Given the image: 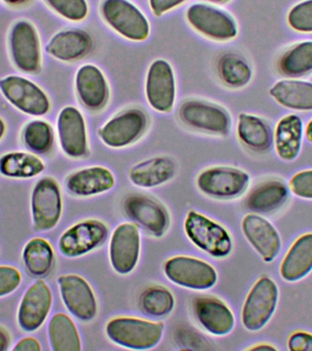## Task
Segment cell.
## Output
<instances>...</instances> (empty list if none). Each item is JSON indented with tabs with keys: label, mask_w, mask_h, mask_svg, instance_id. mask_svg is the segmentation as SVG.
<instances>
[{
	"label": "cell",
	"mask_w": 312,
	"mask_h": 351,
	"mask_svg": "<svg viewBox=\"0 0 312 351\" xmlns=\"http://www.w3.org/2000/svg\"><path fill=\"white\" fill-rule=\"evenodd\" d=\"M177 165L168 156H156L134 165L129 171L131 182L139 188L150 189L172 180Z\"/></svg>",
	"instance_id": "f1b7e54d"
},
{
	"label": "cell",
	"mask_w": 312,
	"mask_h": 351,
	"mask_svg": "<svg viewBox=\"0 0 312 351\" xmlns=\"http://www.w3.org/2000/svg\"><path fill=\"white\" fill-rule=\"evenodd\" d=\"M60 296L66 308L82 321H90L98 312L97 300L89 282L76 274L62 276L57 279Z\"/></svg>",
	"instance_id": "9a60e30c"
},
{
	"label": "cell",
	"mask_w": 312,
	"mask_h": 351,
	"mask_svg": "<svg viewBox=\"0 0 312 351\" xmlns=\"http://www.w3.org/2000/svg\"><path fill=\"white\" fill-rule=\"evenodd\" d=\"M114 185L115 178L111 170L100 166L79 169L68 176L66 180L68 191L79 197L104 193Z\"/></svg>",
	"instance_id": "4316f807"
},
{
	"label": "cell",
	"mask_w": 312,
	"mask_h": 351,
	"mask_svg": "<svg viewBox=\"0 0 312 351\" xmlns=\"http://www.w3.org/2000/svg\"><path fill=\"white\" fill-rule=\"evenodd\" d=\"M178 117L183 125L201 133L226 136L231 130V115L224 107L211 101L198 99L183 101Z\"/></svg>",
	"instance_id": "3957f363"
},
{
	"label": "cell",
	"mask_w": 312,
	"mask_h": 351,
	"mask_svg": "<svg viewBox=\"0 0 312 351\" xmlns=\"http://www.w3.org/2000/svg\"><path fill=\"white\" fill-rule=\"evenodd\" d=\"M5 130H7V125L2 118H0V140L5 136Z\"/></svg>",
	"instance_id": "681fc988"
},
{
	"label": "cell",
	"mask_w": 312,
	"mask_h": 351,
	"mask_svg": "<svg viewBox=\"0 0 312 351\" xmlns=\"http://www.w3.org/2000/svg\"><path fill=\"white\" fill-rule=\"evenodd\" d=\"M188 0H148L153 15L161 16L185 4Z\"/></svg>",
	"instance_id": "7bdbcfd3"
},
{
	"label": "cell",
	"mask_w": 312,
	"mask_h": 351,
	"mask_svg": "<svg viewBox=\"0 0 312 351\" xmlns=\"http://www.w3.org/2000/svg\"><path fill=\"white\" fill-rule=\"evenodd\" d=\"M278 285L270 276L260 277L246 296L241 320L246 330L257 332L264 328L275 314L278 306Z\"/></svg>",
	"instance_id": "277c9868"
},
{
	"label": "cell",
	"mask_w": 312,
	"mask_h": 351,
	"mask_svg": "<svg viewBox=\"0 0 312 351\" xmlns=\"http://www.w3.org/2000/svg\"><path fill=\"white\" fill-rule=\"evenodd\" d=\"M62 213V199L57 181L43 178L38 181L31 194L33 225L38 230L53 229Z\"/></svg>",
	"instance_id": "4fadbf2b"
},
{
	"label": "cell",
	"mask_w": 312,
	"mask_h": 351,
	"mask_svg": "<svg viewBox=\"0 0 312 351\" xmlns=\"http://www.w3.org/2000/svg\"><path fill=\"white\" fill-rule=\"evenodd\" d=\"M194 313L200 325L210 334L224 336L235 326V317L224 302L211 296H198L194 300Z\"/></svg>",
	"instance_id": "603a6c76"
},
{
	"label": "cell",
	"mask_w": 312,
	"mask_h": 351,
	"mask_svg": "<svg viewBox=\"0 0 312 351\" xmlns=\"http://www.w3.org/2000/svg\"><path fill=\"white\" fill-rule=\"evenodd\" d=\"M77 96L82 106L92 112L105 108L109 100V86L105 75L98 66L84 64L75 75Z\"/></svg>",
	"instance_id": "d6986e66"
},
{
	"label": "cell",
	"mask_w": 312,
	"mask_h": 351,
	"mask_svg": "<svg viewBox=\"0 0 312 351\" xmlns=\"http://www.w3.org/2000/svg\"><path fill=\"white\" fill-rule=\"evenodd\" d=\"M145 97L155 111L169 112L177 100V78L174 68L167 60H153L148 68L144 85Z\"/></svg>",
	"instance_id": "9c48e42d"
},
{
	"label": "cell",
	"mask_w": 312,
	"mask_h": 351,
	"mask_svg": "<svg viewBox=\"0 0 312 351\" xmlns=\"http://www.w3.org/2000/svg\"><path fill=\"white\" fill-rule=\"evenodd\" d=\"M92 36L83 29H70L56 33L45 47L47 53L64 62L83 59L92 51Z\"/></svg>",
	"instance_id": "7402d4cb"
},
{
	"label": "cell",
	"mask_w": 312,
	"mask_h": 351,
	"mask_svg": "<svg viewBox=\"0 0 312 351\" xmlns=\"http://www.w3.org/2000/svg\"><path fill=\"white\" fill-rule=\"evenodd\" d=\"M52 304L51 291L42 280L33 282L25 293L18 312V322L24 331L32 332L45 322Z\"/></svg>",
	"instance_id": "44dd1931"
},
{
	"label": "cell",
	"mask_w": 312,
	"mask_h": 351,
	"mask_svg": "<svg viewBox=\"0 0 312 351\" xmlns=\"http://www.w3.org/2000/svg\"><path fill=\"white\" fill-rule=\"evenodd\" d=\"M287 348L292 351H312V334L304 330L293 332L287 339Z\"/></svg>",
	"instance_id": "b9f144b4"
},
{
	"label": "cell",
	"mask_w": 312,
	"mask_h": 351,
	"mask_svg": "<svg viewBox=\"0 0 312 351\" xmlns=\"http://www.w3.org/2000/svg\"><path fill=\"white\" fill-rule=\"evenodd\" d=\"M100 12L104 22L126 40L142 43L149 37L147 16L129 0H103Z\"/></svg>",
	"instance_id": "7a4b0ae2"
},
{
	"label": "cell",
	"mask_w": 312,
	"mask_h": 351,
	"mask_svg": "<svg viewBox=\"0 0 312 351\" xmlns=\"http://www.w3.org/2000/svg\"><path fill=\"white\" fill-rule=\"evenodd\" d=\"M49 337L54 351H79L81 342L75 324L67 315H54L49 324Z\"/></svg>",
	"instance_id": "d6a6232c"
},
{
	"label": "cell",
	"mask_w": 312,
	"mask_h": 351,
	"mask_svg": "<svg viewBox=\"0 0 312 351\" xmlns=\"http://www.w3.org/2000/svg\"><path fill=\"white\" fill-rule=\"evenodd\" d=\"M164 274L174 284L194 290L209 289L218 282V273L212 265L183 255L167 260Z\"/></svg>",
	"instance_id": "30bf717a"
},
{
	"label": "cell",
	"mask_w": 312,
	"mask_h": 351,
	"mask_svg": "<svg viewBox=\"0 0 312 351\" xmlns=\"http://www.w3.org/2000/svg\"><path fill=\"white\" fill-rule=\"evenodd\" d=\"M108 236V228L100 221L88 219L73 225L60 238L59 249L67 257H79L100 246Z\"/></svg>",
	"instance_id": "2e32d148"
},
{
	"label": "cell",
	"mask_w": 312,
	"mask_h": 351,
	"mask_svg": "<svg viewBox=\"0 0 312 351\" xmlns=\"http://www.w3.org/2000/svg\"><path fill=\"white\" fill-rule=\"evenodd\" d=\"M10 51L13 63L19 71L29 74L40 71V40L31 22L18 21L13 25L10 33Z\"/></svg>",
	"instance_id": "8fae6325"
},
{
	"label": "cell",
	"mask_w": 312,
	"mask_h": 351,
	"mask_svg": "<svg viewBox=\"0 0 312 351\" xmlns=\"http://www.w3.org/2000/svg\"><path fill=\"white\" fill-rule=\"evenodd\" d=\"M237 134L239 141L249 149L265 152L273 145V132L263 118L242 112L238 115Z\"/></svg>",
	"instance_id": "f546056e"
},
{
	"label": "cell",
	"mask_w": 312,
	"mask_h": 351,
	"mask_svg": "<svg viewBox=\"0 0 312 351\" xmlns=\"http://www.w3.org/2000/svg\"><path fill=\"white\" fill-rule=\"evenodd\" d=\"M45 169L43 161L37 156L25 152H10L0 158V173L5 177L31 178Z\"/></svg>",
	"instance_id": "836d02e7"
},
{
	"label": "cell",
	"mask_w": 312,
	"mask_h": 351,
	"mask_svg": "<svg viewBox=\"0 0 312 351\" xmlns=\"http://www.w3.org/2000/svg\"><path fill=\"white\" fill-rule=\"evenodd\" d=\"M174 298L166 287L153 285L147 288L140 298L141 308L151 317H164L174 308Z\"/></svg>",
	"instance_id": "8d00e7d4"
},
{
	"label": "cell",
	"mask_w": 312,
	"mask_h": 351,
	"mask_svg": "<svg viewBox=\"0 0 312 351\" xmlns=\"http://www.w3.org/2000/svg\"><path fill=\"white\" fill-rule=\"evenodd\" d=\"M185 19L199 34L218 43L234 40L238 34V26L234 16L208 3H194L189 5Z\"/></svg>",
	"instance_id": "5b68a950"
},
{
	"label": "cell",
	"mask_w": 312,
	"mask_h": 351,
	"mask_svg": "<svg viewBox=\"0 0 312 351\" xmlns=\"http://www.w3.org/2000/svg\"><path fill=\"white\" fill-rule=\"evenodd\" d=\"M10 346V337L7 332L0 328V351L7 350Z\"/></svg>",
	"instance_id": "bcb514c9"
},
{
	"label": "cell",
	"mask_w": 312,
	"mask_h": 351,
	"mask_svg": "<svg viewBox=\"0 0 312 351\" xmlns=\"http://www.w3.org/2000/svg\"><path fill=\"white\" fill-rule=\"evenodd\" d=\"M0 92L18 111L31 117H43L51 110V101L46 93L24 77H4L0 80Z\"/></svg>",
	"instance_id": "ba28073f"
},
{
	"label": "cell",
	"mask_w": 312,
	"mask_h": 351,
	"mask_svg": "<svg viewBox=\"0 0 312 351\" xmlns=\"http://www.w3.org/2000/svg\"><path fill=\"white\" fill-rule=\"evenodd\" d=\"M22 139L27 149L37 154H46L53 147V129L46 121H30L22 131Z\"/></svg>",
	"instance_id": "d590c367"
},
{
	"label": "cell",
	"mask_w": 312,
	"mask_h": 351,
	"mask_svg": "<svg viewBox=\"0 0 312 351\" xmlns=\"http://www.w3.org/2000/svg\"><path fill=\"white\" fill-rule=\"evenodd\" d=\"M278 70L287 78H300L312 73V40H303L287 49L279 57Z\"/></svg>",
	"instance_id": "4dcf8cb0"
},
{
	"label": "cell",
	"mask_w": 312,
	"mask_h": 351,
	"mask_svg": "<svg viewBox=\"0 0 312 351\" xmlns=\"http://www.w3.org/2000/svg\"><path fill=\"white\" fill-rule=\"evenodd\" d=\"M21 282V274L11 266H0V298L10 295Z\"/></svg>",
	"instance_id": "60d3db41"
},
{
	"label": "cell",
	"mask_w": 312,
	"mask_h": 351,
	"mask_svg": "<svg viewBox=\"0 0 312 351\" xmlns=\"http://www.w3.org/2000/svg\"><path fill=\"white\" fill-rule=\"evenodd\" d=\"M270 95L285 108L294 111H312V82L289 78L275 82Z\"/></svg>",
	"instance_id": "83f0119b"
},
{
	"label": "cell",
	"mask_w": 312,
	"mask_h": 351,
	"mask_svg": "<svg viewBox=\"0 0 312 351\" xmlns=\"http://www.w3.org/2000/svg\"><path fill=\"white\" fill-rule=\"evenodd\" d=\"M123 208L129 218L155 237H161L169 226V216L166 208L144 195H130L123 202Z\"/></svg>",
	"instance_id": "ffe728a7"
},
{
	"label": "cell",
	"mask_w": 312,
	"mask_h": 351,
	"mask_svg": "<svg viewBox=\"0 0 312 351\" xmlns=\"http://www.w3.org/2000/svg\"><path fill=\"white\" fill-rule=\"evenodd\" d=\"M289 186L296 197L312 200V169L296 173L290 178Z\"/></svg>",
	"instance_id": "ab89813d"
},
{
	"label": "cell",
	"mask_w": 312,
	"mask_h": 351,
	"mask_svg": "<svg viewBox=\"0 0 312 351\" xmlns=\"http://www.w3.org/2000/svg\"><path fill=\"white\" fill-rule=\"evenodd\" d=\"M250 176L242 169L232 167H213L205 169L197 178L200 191L216 199H234L248 188Z\"/></svg>",
	"instance_id": "7c38bea8"
},
{
	"label": "cell",
	"mask_w": 312,
	"mask_h": 351,
	"mask_svg": "<svg viewBox=\"0 0 312 351\" xmlns=\"http://www.w3.org/2000/svg\"><path fill=\"white\" fill-rule=\"evenodd\" d=\"M141 252V235L133 223L119 225L112 233L109 254L112 268L120 274H130L136 267Z\"/></svg>",
	"instance_id": "e0dca14e"
},
{
	"label": "cell",
	"mask_w": 312,
	"mask_h": 351,
	"mask_svg": "<svg viewBox=\"0 0 312 351\" xmlns=\"http://www.w3.org/2000/svg\"><path fill=\"white\" fill-rule=\"evenodd\" d=\"M13 350L16 351H40L41 347L38 340L32 339V337H26V339H21V341L16 343Z\"/></svg>",
	"instance_id": "ee69618b"
},
{
	"label": "cell",
	"mask_w": 312,
	"mask_h": 351,
	"mask_svg": "<svg viewBox=\"0 0 312 351\" xmlns=\"http://www.w3.org/2000/svg\"><path fill=\"white\" fill-rule=\"evenodd\" d=\"M164 330L161 322L134 317H116L106 325V335L111 341L130 350H144L155 348L161 341Z\"/></svg>",
	"instance_id": "6da1fadb"
},
{
	"label": "cell",
	"mask_w": 312,
	"mask_h": 351,
	"mask_svg": "<svg viewBox=\"0 0 312 351\" xmlns=\"http://www.w3.org/2000/svg\"><path fill=\"white\" fill-rule=\"evenodd\" d=\"M57 136L60 147L71 158L86 156L89 150L86 121L84 115L74 106L60 110L57 118Z\"/></svg>",
	"instance_id": "5bb4252c"
},
{
	"label": "cell",
	"mask_w": 312,
	"mask_h": 351,
	"mask_svg": "<svg viewBox=\"0 0 312 351\" xmlns=\"http://www.w3.org/2000/svg\"><path fill=\"white\" fill-rule=\"evenodd\" d=\"M242 230L248 243L265 263H272L282 249L281 234L268 219L257 213L248 214Z\"/></svg>",
	"instance_id": "ac0fdd59"
},
{
	"label": "cell",
	"mask_w": 312,
	"mask_h": 351,
	"mask_svg": "<svg viewBox=\"0 0 312 351\" xmlns=\"http://www.w3.org/2000/svg\"><path fill=\"white\" fill-rule=\"evenodd\" d=\"M312 271V232L304 233L287 250L279 266L281 278L287 282L300 281Z\"/></svg>",
	"instance_id": "d4e9b609"
},
{
	"label": "cell",
	"mask_w": 312,
	"mask_h": 351,
	"mask_svg": "<svg viewBox=\"0 0 312 351\" xmlns=\"http://www.w3.org/2000/svg\"><path fill=\"white\" fill-rule=\"evenodd\" d=\"M22 258L30 274L35 276H43L49 274L53 266L54 252L48 241L35 238L24 247Z\"/></svg>",
	"instance_id": "e575fe53"
},
{
	"label": "cell",
	"mask_w": 312,
	"mask_h": 351,
	"mask_svg": "<svg viewBox=\"0 0 312 351\" xmlns=\"http://www.w3.org/2000/svg\"><path fill=\"white\" fill-rule=\"evenodd\" d=\"M246 350H278V348L273 344H270V343L263 342L251 346V347L246 348Z\"/></svg>",
	"instance_id": "f6af8a7d"
},
{
	"label": "cell",
	"mask_w": 312,
	"mask_h": 351,
	"mask_svg": "<svg viewBox=\"0 0 312 351\" xmlns=\"http://www.w3.org/2000/svg\"><path fill=\"white\" fill-rule=\"evenodd\" d=\"M289 195V186L284 181L272 178L257 184L249 192L246 206L255 213H275L287 204Z\"/></svg>",
	"instance_id": "cb8c5ba5"
},
{
	"label": "cell",
	"mask_w": 312,
	"mask_h": 351,
	"mask_svg": "<svg viewBox=\"0 0 312 351\" xmlns=\"http://www.w3.org/2000/svg\"><path fill=\"white\" fill-rule=\"evenodd\" d=\"M185 230L189 240L211 256L224 258L231 254L233 241L229 232L222 225L203 214L189 211Z\"/></svg>",
	"instance_id": "52a82bcc"
},
{
	"label": "cell",
	"mask_w": 312,
	"mask_h": 351,
	"mask_svg": "<svg viewBox=\"0 0 312 351\" xmlns=\"http://www.w3.org/2000/svg\"><path fill=\"white\" fill-rule=\"evenodd\" d=\"M149 125V117L142 109L122 110L99 128L101 142L112 148H123L138 141Z\"/></svg>",
	"instance_id": "8992f818"
},
{
	"label": "cell",
	"mask_w": 312,
	"mask_h": 351,
	"mask_svg": "<svg viewBox=\"0 0 312 351\" xmlns=\"http://www.w3.org/2000/svg\"><path fill=\"white\" fill-rule=\"evenodd\" d=\"M218 74L226 86L231 89H242L251 82L253 71L245 58L227 52L219 58Z\"/></svg>",
	"instance_id": "1f68e13d"
},
{
	"label": "cell",
	"mask_w": 312,
	"mask_h": 351,
	"mask_svg": "<svg viewBox=\"0 0 312 351\" xmlns=\"http://www.w3.org/2000/svg\"><path fill=\"white\" fill-rule=\"evenodd\" d=\"M5 4L13 5V7H18V5H22L26 4L29 0H2Z\"/></svg>",
	"instance_id": "c3c4849f"
},
{
	"label": "cell",
	"mask_w": 312,
	"mask_h": 351,
	"mask_svg": "<svg viewBox=\"0 0 312 351\" xmlns=\"http://www.w3.org/2000/svg\"><path fill=\"white\" fill-rule=\"evenodd\" d=\"M44 2L55 13L68 21L81 22L89 15L87 0H44Z\"/></svg>",
	"instance_id": "74e56055"
},
{
	"label": "cell",
	"mask_w": 312,
	"mask_h": 351,
	"mask_svg": "<svg viewBox=\"0 0 312 351\" xmlns=\"http://www.w3.org/2000/svg\"><path fill=\"white\" fill-rule=\"evenodd\" d=\"M208 1L218 3V4H224V3L231 1V0H208Z\"/></svg>",
	"instance_id": "f907efd6"
},
{
	"label": "cell",
	"mask_w": 312,
	"mask_h": 351,
	"mask_svg": "<svg viewBox=\"0 0 312 351\" xmlns=\"http://www.w3.org/2000/svg\"><path fill=\"white\" fill-rule=\"evenodd\" d=\"M305 136L307 140L312 144V118L309 122L307 123L305 129Z\"/></svg>",
	"instance_id": "7dc6e473"
},
{
	"label": "cell",
	"mask_w": 312,
	"mask_h": 351,
	"mask_svg": "<svg viewBox=\"0 0 312 351\" xmlns=\"http://www.w3.org/2000/svg\"><path fill=\"white\" fill-rule=\"evenodd\" d=\"M287 21L294 32L312 33V0H302L293 5L287 13Z\"/></svg>",
	"instance_id": "f35d334b"
},
{
	"label": "cell",
	"mask_w": 312,
	"mask_h": 351,
	"mask_svg": "<svg viewBox=\"0 0 312 351\" xmlns=\"http://www.w3.org/2000/svg\"><path fill=\"white\" fill-rule=\"evenodd\" d=\"M304 133L303 121L298 114H287L279 119L273 133V143L281 160L297 159L302 148Z\"/></svg>",
	"instance_id": "484cf974"
}]
</instances>
